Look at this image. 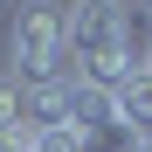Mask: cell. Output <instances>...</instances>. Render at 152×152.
Segmentation results:
<instances>
[{
    "mask_svg": "<svg viewBox=\"0 0 152 152\" xmlns=\"http://www.w3.org/2000/svg\"><path fill=\"white\" fill-rule=\"evenodd\" d=\"M138 48H145V69H152V35H145V42H138Z\"/></svg>",
    "mask_w": 152,
    "mask_h": 152,
    "instance_id": "obj_7",
    "label": "cell"
},
{
    "mask_svg": "<svg viewBox=\"0 0 152 152\" xmlns=\"http://www.w3.org/2000/svg\"><path fill=\"white\" fill-rule=\"evenodd\" d=\"M0 132H28V83L0 69Z\"/></svg>",
    "mask_w": 152,
    "mask_h": 152,
    "instance_id": "obj_3",
    "label": "cell"
},
{
    "mask_svg": "<svg viewBox=\"0 0 152 152\" xmlns=\"http://www.w3.org/2000/svg\"><path fill=\"white\" fill-rule=\"evenodd\" d=\"M138 56H145V48H138ZM111 97H118V124H124V132H138V138H152V69L138 62V69L124 76V83H118Z\"/></svg>",
    "mask_w": 152,
    "mask_h": 152,
    "instance_id": "obj_2",
    "label": "cell"
},
{
    "mask_svg": "<svg viewBox=\"0 0 152 152\" xmlns=\"http://www.w3.org/2000/svg\"><path fill=\"white\" fill-rule=\"evenodd\" d=\"M7 14H14V0H0V21H7Z\"/></svg>",
    "mask_w": 152,
    "mask_h": 152,
    "instance_id": "obj_8",
    "label": "cell"
},
{
    "mask_svg": "<svg viewBox=\"0 0 152 152\" xmlns=\"http://www.w3.org/2000/svg\"><path fill=\"white\" fill-rule=\"evenodd\" d=\"M28 138H35V152H90L76 124H56V132H28Z\"/></svg>",
    "mask_w": 152,
    "mask_h": 152,
    "instance_id": "obj_4",
    "label": "cell"
},
{
    "mask_svg": "<svg viewBox=\"0 0 152 152\" xmlns=\"http://www.w3.org/2000/svg\"><path fill=\"white\" fill-rule=\"evenodd\" d=\"M0 152H35V138L28 132H0Z\"/></svg>",
    "mask_w": 152,
    "mask_h": 152,
    "instance_id": "obj_5",
    "label": "cell"
},
{
    "mask_svg": "<svg viewBox=\"0 0 152 152\" xmlns=\"http://www.w3.org/2000/svg\"><path fill=\"white\" fill-rule=\"evenodd\" d=\"M138 152H152V138H138Z\"/></svg>",
    "mask_w": 152,
    "mask_h": 152,
    "instance_id": "obj_9",
    "label": "cell"
},
{
    "mask_svg": "<svg viewBox=\"0 0 152 152\" xmlns=\"http://www.w3.org/2000/svg\"><path fill=\"white\" fill-rule=\"evenodd\" d=\"M132 21H138V28L152 35V0H138V7H132Z\"/></svg>",
    "mask_w": 152,
    "mask_h": 152,
    "instance_id": "obj_6",
    "label": "cell"
},
{
    "mask_svg": "<svg viewBox=\"0 0 152 152\" xmlns=\"http://www.w3.org/2000/svg\"><path fill=\"white\" fill-rule=\"evenodd\" d=\"M69 62V7L62 0H14L7 14V69L21 83H48Z\"/></svg>",
    "mask_w": 152,
    "mask_h": 152,
    "instance_id": "obj_1",
    "label": "cell"
}]
</instances>
